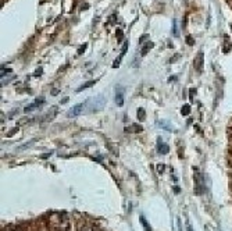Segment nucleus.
<instances>
[{
  "label": "nucleus",
  "instance_id": "nucleus-1",
  "mask_svg": "<svg viewBox=\"0 0 232 231\" xmlns=\"http://www.w3.org/2000/svg\"><path fill=\"white\" fill-rule=\"evenodd\" d=\"M90 104H89V112H99V110H102L103 107H104V103H106V98L102 95L96 96V98H93L92 100H89Z\"/></svg>",
  "mask_w": 232,
  "mask_h": 231
},
{
  "label": "nucleus",
  "instance_id": "nucleus-2",
  "mask_svg": "<svg viewBox=\"0 0 232 231\" xmlns=\"http://www.w3.org/2000/svg\"><path fill=\"white\" fill-rule=\"evenodd\" d=\"M84 109H85V103H79V104H77V106H74L72 109L68 110L67 116L68 117H77V116H79L82 112H84Z\"/></svg>",
  "mask_w": 232,
  "mask_h": 231
},
{
  "label": "nucleus",
  "instance_id": "nucleus-3",
  "mask_svg": "<svg viewBox=\"0 0 232 231\" xmlns=\"http://www.w3.org/2000/svg\"><path fill=\"white\" fill-rule=\"evenodd\" d=\"M116 103H117V106H122V104H124V89H122L121 87H117Z\"/></svg>",
  "mask_w": 232,
  "mask_h": 231
},
{
  "label": "nucleus",
  "instance_id": "nucleus-4",
  "mask_svg": "<svg viewBox=\"0 0 232 231\" xmlns=\"http://www.w3.org/2000/svg\"><path fill=\"white\" fill-rule=\"evenodd\" d=\"M159 152L160 153H167L168 152V146L165 144H163L161 141H159Z\"/></svg>",
  "mask_w": 232,
  "mask_h": 231
},
{
  "label": "nucleus",
  "instance_id": "nucleus-5",
  "mask_svg": "<svg viewBox=\"0 0 232 231\" xmlns=\"http://www.w3.org/2000/svg\"><path fill=\"white\" fill-rule=\"evenodd\" d=\"M157 125H160L161 128H164V130H167V131H171V124H168V122H165V121H157Z\"/></svg>",
  "mask_w": 232,
  "mask_h": 231
},
{
  "label": "nucleus",
  "instance_id": "nucleus-6",
  "mask_svg": "<svg viewBox=\"0 0 232 231\" xmlns=\"http://www.w3.org/2000/svg\"><path fill=\"white\" fill-rule=\"evenodd\" d=\"M93 84H94V81H89V82H86V84H84V85H82V87H79L78 89H77V92H81V91H84V89H86V88L92 87Z\"/></svg>",
  "mask_w": 232,
  "mask_h": 231
},
{
  "label": "nucleus",
  "instance_id": "nucleus-7",
  "mask_svg": "<svg viewBox=\"0 0 232 231\" xmlns=\"http://www.w3.org/2000/svg\"><path fill=\"white\" fill-rule=\"evenodd\" d=\"M38 107H39V104H38V103H32V104H31V106L25 107V109H24V112H25V113H31V112H32V110L38 109Z\"/></svg>",
  "mask_w": 232,
  "mask_h": 231
},
{
  "label": "nucleus",
  "instance_id": "nucleus-8",
  "mask_svg": "<svg viewBox=\"0 0 232 231\" xmlns=\"http://www.w3.org/2000/svg\"><path fill=\"white\" fill-rule=\"evenodd\" d=\"M150 47H153V43H151V42L149 45H145V47H143V50H142V56H145L146 53L150 50Z\"/></svg>",
  "mask_w": 232,
  "mask_h": 231
},
{
  "label": "nucleus",
  "instance_id": "nucleus-9",
  "mask_svg": "<svg viewBox=\"0 0 232 231\" xmlns=\"http://www.w3.org/2000/svg\"><path fill=\"white\" fill-rule=\"evenodd\" d=\"M200 61H202V53H199V56H197V59H196V63H195L196 70H200Z\"/></svg>",
  "mask_w": 232,
  "mask_h": 231
},
{
  "label": "nucleus",
  "instance_id": "nucleus-10",
  "mask_svg": "<svg viewBox=\"0 0 232 231\" xmlns=\"http://www.w3.org/2000/svg\"><path fill=\"white\" fill-rule=\"evenodd\" d=\"M140 221H142V224H143V226H145V229L146 230H150V224H149V223H146V220H145V219H143V217H140Z\"/></svg>",
  "mask_w": 232,
  "mask_h": 231
},
{
  "label": "nucleus",
  "instance_id": "nucleus-11",
  "mask_svg": "<svg viewBox=\"0 0 232 231\" xmlns=\"http://www.w3.org/2000/svg\"><path fill=\"white\" fill-rule=\"evenodd\" d=\"M189 110H190V107H189L188 104H186V106H184V107H182V114H184V116H186V114H188V113H189Z\"/></svg>",
  "mask_w": 232,
  "mask_h": 231
},
{
  "label": "nucleus",
  "instance_id": "nucleus-12",
  "mask_svg": "<svg viewBox=\"0 0 232 231\" xmlns=\"http://www.w3.org/2000/svg\"><path fill=\"white\" fill-rule=\"evenodd\" d=\"M143 114H145V112H143V109H139V118H140V120H143V118H145V116H143Z\"/></svg>",
  "mask_w": 232,
  "mask_h": 231
},
{
  "label": "nucleus",
  "instance_id": "nucleus-13",
  "mask_svg": "<svg viewBox=\"0 0 232 231\" xmlns=\"http://www.w3.org/2000/svg\"><path fill=\"white\" fill-rule=\"evenodd\" d=\"M85 47H86V45H82V47H79V50H78V53H79V55L85 52Z\"/></svg>",
  "mask_w": 232,
  "mask_h": 231
},
{
  "label": "nucleus",
  "instance_id": "nucleus-14",
  "mask_svg": "<svg viewBox=\"0 0 232 231\" xmlns=\"http://www.w3.org/2000/svg\"><path fill=\"white\" fill-rule=\"evenodd\" d=\"M42 74V68H38V73H35V75H41Z\"/></svg>",
  "mask_w": 232,
  "mask_h": 231
},
{
  "label": "nucleus",
  "instance_id": "nucleus-15",
  "mask_svg": "<svg viewBox=\"0 0 232 231\" xmlns=\"http://www.w3.org/2000/svg\"><path fill=\"white\" fill-rule=\"evenodd\" d=\"M57 93H59V91H57V89H53V91H51V95H57Z\"/></svg>",
  "mask_w": 232,
  "mask_h": 231
}]
</instances>
